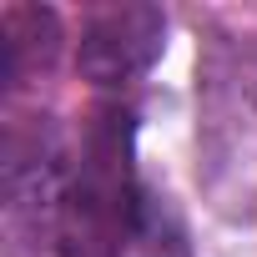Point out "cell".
<instances>
[{"label":"cell","mask_w":257,"mask_h":257,"mask_svg":"<svg viewBox=\"0 0 257 257\" xmlns=\"http://www.w3.org/2000/svg\"><path fill=\"white\" fill-rule=\"evenodd\" d=\"M167 21L157 6H111L81 31V71L96 86H121L162 56Z\"/></svg>","instance_id":"obj_1"}]
</instances>
